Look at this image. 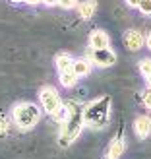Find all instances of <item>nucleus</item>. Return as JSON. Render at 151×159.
I'll return each instance as SVG.
<instances>
[{"mask_svg":"<svg viewBox=\"0 0 151 159\" xmlns=\"http://www.w3.org/2000/svg\"><path fill=\"white\" fill-rule=\"evenodd\" d=\"M12 120L20 130H31L41 120V109L35 103H29V101L18 103L12 109Z\"/></svg>","mask_w":151,"mask_h":159,"instance_id":"3","label":"nucleus"},{"mask_svg":"<svg viewBox=\"0 0 151 159\" xmlns=\"http://www.w3.org/2000/svg\"><path fill=\"white\" fill-rule=\"evenodd\" d=\"M134 134H136L140 140H145V138L151 136V118L147 115L136 116V120H134Z\"/></svg>","mask_w":151,"mask_h":159,"instance_id":"7","label":"nucleus"},{"mask_svg":"<svg viewBox=\"0 0 151 159\" xmlns=\"http://www.w3.org/2000/svg\"><path fill=\"white\" fill-rule=\"evenodd\" d=\"M89 60L99 68H110L113 64H116V52L113 49H91Z\"/></svg>","mask_w":151,"mask_h":159,"instance_id":"5","label":"nucleus"},{"mask_svg":"<svg viewBox=\"0 0 151 159\" xmlns=\"http://www.w3.org/2000/svg\"><path fill=\"white\" fill-rule=\"evenodd\" d=\"M39 101H41V107L49 116H54L62 107H64L60 93L54 89L52 85H43L41 87V91H39Z\"/></svg>","mask_w":151,"mask_h":159,"instance_id":"4","label":"nucleus"},{"mask_svg":"<svg viewBox=\"0 0 151 159\" xmlns=\"http://www.w3.org/2000/svg\"><path fill=\"white\" fill-rule=\"evenodd\" d=\"M145 45H147V49L151 51V33H149V35L145 37Z\"/></svg>","mask_w":151,"mask_h":159,"instance_id":"22","label":"nucleus"},{"mask_svg":"<svg viewBox=\"0 0 151 159\" xmlns=\"http://www.w3.org/2000/svg\"><path fill=\"white\" fill-rule=\"evenodd\" d=\"M91 60L89 58H78L74 60V64H72V72L78 76V78H85V76H89L91 74Z\"/></svg>","mask_w":151,"mask_h":159,"instance_id":"9","label":"nucleus"},{"mask_svg":"<svg viewBox=\"0 0 151 159\" xmlns=\"http://www.w3.org/2000/svg\"><path fill=\"white\" fill-rule=\"evenodd\" d=\"M66 109H68V116L62 122V132H60V144L64 148L70 142H74L83 128V107L70 101V103H66Z\"/></svg>","mask_w":151,"mask_h":159,"instance_id":"1","label":"nucleus"},{"mask_svg":"<svg viewBox=\"0 0 151 159\" xmlns=\"http://www.w3.org/2000/svg\"><path fill=\"white\" fill-rule=\"evenodd\" d=\"M122 152H124V140L122 138H116L113 144H110L109 152H107V159H118Z\"/></svg>","mask_w":151,"mask_h":159,"instance_id":"12","label":"nucleus"},{"mask_svg":"<svg viewBox=\"0 0 151 159\" xmlns=\"http://www.w3.org/2000/svg\"><path fill=\"white\" fill-rule=\"evenodd\" d=\"M43 4H47V6H56L58 0H43Z\"/></svg>","mask_w":151,"mask_h":159,"instance_id":"21","label":"nucleus"},{"mask_svg":"<svg viewBox=\"0 0 151 159\" xmlns=\"http://www.w3.org/2000/svg\"><path fill=\"white\" fill-rule=\"evenodd\" d=\"M72 64H74V58H72V54H68V52H58L56 57H54V66H56L58 72L72 70Z\"/></svg>","mask_w":151,"mask_h":159,"instance_id":"10","label":"nucleus"},{"mask_svg":"<svg viewBox=\"0 0 151 159\" xmlns=\"http://www.w3.org/2000/svg\"><path fill=\"white\" fill-rule=\"evenodd\" d=\"M138 10L144 16H151V0H141L140 6H138Z\"/></svg>","mask_w":151,"mask_h":159,"instance_id":"15","label":"nucleus"},{"mask_svg":"<svg viewBox=\"0 0 151 159\" xmlns=\"http://www.w3.org/2000/svg\"><path fill=\"white\" fill-rule=\"evenodd\" d=\"M76 84H78V76L72 72V70H68V72H60V85H62V87L72 89Z\"/></svg>","mask_w":151,"mask_h":159,"instance_id":"13","label":"nucleus"},{"mask_svg":"<svg viewBox=\"0 0 151 159\" xmlns=\"http://www.w3.org/2000/svg\"><path fill=\"white\" fill-rule=\"evenodd\" d=\"M8 128H10V126H8V120L4 116H0V136H4V134L8 132Z\"/></svg>","mask_w":151,"mask_h":159,"instance_id":"18","label":"nucleus"},{"mask_svg":"<svg viewBox=\"0 0 151 159\" xmlns=\"http://www.w3.org/2000/svg\"><path fill=\"white\" fill-rule=\"evenodd\" d=\"M43 0H23V4H29V6H35V4H41Z\"/></svg>","mask_w":151,"mask_h":159,"instance_id":"20","label":"nucleus"},{"mask_svg":"<svg viewBox=\"0 0 151 159\" xmlns=\"http://www.w3.org/2000/svg\"><path fill=\"white\" fill-rule=\"evenodd\" d=\"M89 47L91 49H109L110 47L109 33L103 29H93L91 35H89Z\"/></svg>","mask_w":151,"mask_h":159,"instance_id":"8","label":"nucleus"},{"mask_svg":"<svg viewBox=\"0 0 151 159\" xmlns=\"http://www.w3.org/2000/svg\"><path fill=\"white\" fill-rule=\"evenodd\" d=\"M124 45L128 47V51H140L145 45V37L138 29H128L124 33Z\"/></svg>","mask_w":151,"mask_h":159,"instance_id":"6","label":"nucleus"},{"mask_svg":"<svg viewBox=\"0 0 151 159\" xmlns=\"http://www.w3.org/2000/svg\"><path fill=\"white\" fill-rule=\"evenodd\" d=\"M110 116V99L99 97L83 107V126L89 128H103Z\"/></svg>","mask_w":151,"mask_h":159,"instance_id":"2","label":"nucleus"},{"mask_svg":"<svg viewBox=\"0 0 151 159\" xmlns=\"http://www.w3.org/2000/svg\"><path fill=\"white\" fill-rule=\"evenodd\" d=\"M10 2H14V4H20V2H23V0H10Z\"/></svg>","mask_w":151,"mask_h":159,"instance_id":"24","label":"nucleus"},{"mask_svg":"<svg viewBox=\"0 0 151 159\" xmlns=\"http://www.w3.org/2000/svg\"><path fill=\"white\" fill-rule=\"evenodd\" d=\"M140 74L144 78L151 76V58H141L140 60Z\"/></svg>","mask_w":151,"mask_h":159,"instance_id":"14","label":"nucleus"},{"mask_svg":"<svg viewBox=\"0 0 151 159\" xmlns=\"http://www.w3.org/2000/svg\"><path fill=\"white\" fill-rule=\"evenodd\" d=\"M124 2L128 4L130 8H138V6H140V2H141V0H124Z\"/></svg>","mask_w":151,"mask_h":159,"instance_id":"19","label":"nucleus"},{"mask_svg":"<svg viewBox=\"0 0 151 159\" xmlns=\"http://www.w3.org/2000/svg\"><path fill=\"white\" fill-rule=\"evenodd\" d=\"M79 0H58V6L64 8V10H74V8L78 6Z\"/></svg>","mask_w":151,"mask_h":159,"instance_id":"16","label":"nucleus"},{"mask_svg":"<svg viewBox=\"0 0 151 159\" xmlns=\"http://www.w3.org/2000/svg\"><path fill=\"white\" fill-rule=\"evenodd\" d=\"M95 10H97V2H95V0H85V2L79 4V16H82L83 20L93 18Z\"/></svg>","mask_w":151,"mask_h":159,"instance_id":"11","label":"nucleus"},{"mask_svg":"<svg viewBox=\"0 0 151 159\" xmlns=\"http://www.w3.org/2000/svg\"><path fill=\"white\" fill-rule=\"evenodd\" d=\"M145 84H147V87H151V76H147V78H145Z\"/></svg>","mask_w":151,"mask_h":159,"instance_id":"23","label":"nucleus"},{"mask_svg":"<svg viewBox=\"0 0 151 159\" xmlns=\"http://www.w3.org/2000/svg\"><path fill=\"white\" fill-rule=\"evenodd\" d=\"M144 105L151 111V87H147V89L144 91Z\"/></svg>","mask_w":151,"mask_h":159,"instance_id":"17","label":"nucleus"}]
</instances>
